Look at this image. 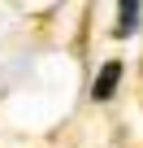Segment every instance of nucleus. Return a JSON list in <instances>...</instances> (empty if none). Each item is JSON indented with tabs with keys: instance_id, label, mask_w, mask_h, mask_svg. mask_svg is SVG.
<instances>
[{
	"instance_id": "nucleus-1",
	"label": "nucleus",
	"mask_w": 143,
	"mask_h": 148,
	"mask_svg": "<svg viewBox=\"0 0 143 148\" xmlns=\"http://www.w3.org/2000/svg\"><path fill=\"white\" fill-rule=\"evenodd\" d=\"M117 83H121V61H108V65L96 74V87H91V96H96V100H108V96L117 92Z\"/></svg>"
},
{
	"instance_id": "nucleus-2",
	"label": "nucleus",
	"mask_w": 143,
	"mask_h": 148,
	"mask_svg": "<svg viewBox=\"0 0 143 148\" xmlns=\"http://www.w3.org/2000/svg\"><path fill=\"white\" fill-rule=\"evenodd\" d=\"M139 13H143V9L134 5V0H126V5L117 9V26H113V31H117L121 39H126V35H134V31H139Z\"/></svg>"
}]
</instances>
